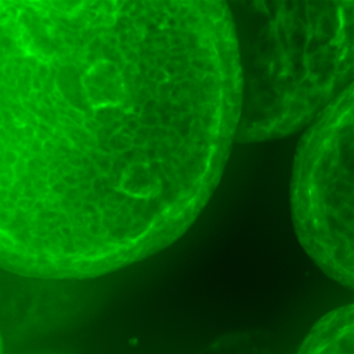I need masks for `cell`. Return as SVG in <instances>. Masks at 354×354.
Instances as JSON below:
<instances>
[{
	"label": "cell",
	"mask_w": 354,
	"mask_h": 354,
	"mask_svg": "<svg viewBox=\"0 0 354 354\" xmlns=\"http://www.w3.org/2000/svg\"><path fill=\"white\" fill-rule=\"evenodd\" d=\"M239 94L227 1L0 0V267L88 279L173 245Z\"/></svg>",
	"instance_id": "1"
},
{
	"label": "cell",
	"mask_w": 354,
	"mask_h": 354,
	"mask_svg": "<svg viewBox=\"0 0 354 354\" xmlns=\"http://www.w3.org/2000/svg\"><path fill=\"white\" fill-rule=\"evenodd\" d=\"M239 66L235 142L279 140L307 129L354 73V1L227 3Z\"/></svg>",
	"instance_id": "2"
},
{
	"label": "cell",
	"mask_w": 354,
	"mask_h": 354,
	"mask_svg": "<svg viewBox=\"0 0 354 354\" xmlns=\"http://www.w3.org/2000/svg\"><path fill=\"white\" fill-rule=\"evenodd\" d=\"M353 134L351 84L304 129L289 192L301 248L328 278L347 289L354 285Z\"/></svg>",
	"instance_id": "3"
},
{
	"label": "cell",
	"mask_w": 354,
	"mask_h": 354,
	"mask_svg": "<svg viewBox=\"0 0 354 354\" xmlns=\"http://www.w3.org/2000/svg\"><path fill=\"white\" fill-rule=\"evenodd\" d=\"M353 304L340 306L321 317L304 337L297 354H353Z\"/></svg>",
	"instance_id": "4"
},
{
	"label": "cell",
	"mask_w": 354,
	"mask_h": 354,
	"mask_svg": "<svg viewBox=\"0 0 354 354\" xmlns=\"http://www.w3.org/2000/svg\"><path fill=\"white\" fill-rule=\"evenodd\" d=\"M21 354H75V353L62 351V350H35V351H28V353H21Z\"/></svg>",
	"instance_id": "5"
},
{
	"label": "cell",
	"mask_w": 354,
	"mask_h": 354,
	"mask_svg": "<svg viewBox=\"0 0 354 354\" xmlns=\"http://www.w3.org/2000/svg\"><path fill=\"white\" fill-rule=\"evenodd\" d=\"M0 354H4V344L1 340V335H0Z\"/></svg>",
	"instance_id": "6"
}]
</instances>
